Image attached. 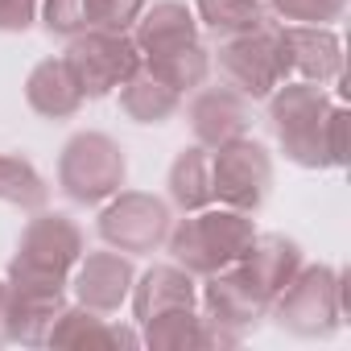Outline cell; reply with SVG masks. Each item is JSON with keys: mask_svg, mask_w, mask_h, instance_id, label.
<instances>
[{"mask_svg": "<svg viewBox=\"0 0 351 351\" xmlns=\"http://www.w3.org/2000/svg\"><path fill=\"white\" fill-rule=\"evenodd\" d=\"M46 347H128L132 351V347H141V335L124 322H112L99 310L66 302L46 330Z\"/></svg>", "mask_w": 351, "mask_h": 351, "instance_id": "obj_16", "label": "cell"}, {"mask_svg": "<svg viewBox=\"0 0 351 351\" xmlns=\"http://www.w3.org/2000/svg\"><path fill=\"white\" fill-rule=\"evenodd\" d=\"M87 240L83 228L62 215V211H34V219L21 228L17 252L9 261V281L17 285H46V289H66L75 265L83 261Z\"/></svg>", "mask_w": 351, "mask_h": 351, "instance_id": "obj_3", "label": "cell"}, {"mask_svg": "<svg viewBox=\"0 0 351 351\" xmlns=\"http://www.w3.org/2000/svg\"><path fill=\"white\" fill-rule=\"evenodd\" d=\"M66 306V289H46V285H17L0 277V347L21 343V347H42L50 322Z\"/></svg>", "mask_w": 351, "mask_h": 351, "instance_id": "obj_10", "label": "cell"}, {"mask_svg": "<svg viewBox=\"0 0 351 351\" xmlns=\"http://www.w3.org/2000/svg\"><path fill=\"white\" fill-rule=\"evenodd\" d=\"M145 5L149 0H83V17H87V29L128 34Z\"/></svg>", "mask_w": 351, "mask_h": 351, "instance_id": "obj_26", "label": "cell"}, {"mask_svg": "<svg viewBox=\"0 0 351 351\" xmlns=\"http://www.w3.org/2000/svg\"><path fill=\"white\" fill-rule=\"evenodd\" d=\"M335 99L318 83L285 79L269 95V128L281 145V153L302 169H330L326 157V116Z\"/></svg>", "mask_w": 351, "mask_h": 351, "instance_id": "obj_4", "label": "cell"}, {"mask_svg": "<svg viewBox=\"0 0 351 351\" xmlns=\"http://www.w3.org/2000/svg\"><path fill=\"white\" fill-rule=\"evenodd\" d=\"M128 302H132V318H136V326H141V322H149V318L161 314V310L199 306V277L186 273L182 265H173V261H169V265H153V269H145V273L132 281Z\"/></svg>", "mask_w": 351, "mask_h": 351, "instance_id": "obj_17", "label": "cell"}, {"mask_svg": "<svg viewBox=\"0 0 351 351\" xmlns=\"http://www.w3.org/2000/svg\"><path fill=\"white\" fill-rule=\"evenodd\" d=\"M25 104H29L42 120H54V124H58V120L79 116V108H83L87 99H83V91H79L71 66H66L62 54H58V58H42V62L29 71V79H25Z\"/></svg>", "mask_w": 351, "mask_h": 351, "instance_id": "obj_19", "label": "cell"}, {"mask_svg": "<svg viewBox=\"0 0 351 351\" xmlns=\"http://www.w3.org/2000/svg\"><path fill=\"white\" fill-rule=\"evenodd\" d=\"M0 203H9L25 215L42 211L50 203V182L38 173V165L29 157L0 153Z\"/></svg>", "mask_w": 351, "mask_h": 351, "instance_id": "obj_22", "label": "cell"}, {"mask_svg": "<svg viewBox=\"0 0 351 351\" xmlns=\"http://www.w3.org/2000/svg\"><path fill=\"white\" fill-rule=\"evenodd\" d=\"M265 9L281 25H335L347 13V0H265Z\"/></svg>", "mask_w": 351, "mask_h": 351, "instance_id": "obj_25", "label": "cell"}, {"mask_svg": "<svg viewBox=\"0 0 351 351\" xmlns=\"http://www.w3.org/2000/svg\"><path fill=\"white\" fill-rule=\"evenodd\" d=\"M347 314V273L330 265H302L289 285L269 302V318L298 339H330Z\"/></svg>", "mask_w": 351, "mask_h": 351, "instance_id": "obj_2", "label": "cell"}, {"mask_svg": "<svg viewBox=\"0 0 351 351\" xmlns=\"http://www.w3.org/2000/svg\"><path fill=\"white\" fill-rule=\"evenodd\" d=\"M141 62L169 54V50H182L191 42H203V25L195 17V9H186L182 0H153V5L141 9V17L128 29Z\"/></svg>", "mask_w": 351, "mask_h": 351, "instance_id": "obj_14", "label": "cell"}, {"mask_svg": "<svg viewBox=\"0 0 351 351\" xmlns=\"http://www.w3.org/2000/svg\"><path fill=\"white\" fill-rule=\"evenodd\" d=\"M211 66L219 71V83L240 91L244 99H269L289 79V54L281 42V25L265 21L248 34L223 38L219 50H211Z\"/></svg>", "mask_w": 351, "mask_h": 351, "instance_id": "obj_5", "label": "cell"}, {"mask_svg": "<svg viewBox=\"0 0 351 351\" xmlns=\"http://www.w3.org/2000/svg\"><path fill=\"white\" fill-rule=\"evenodd\" d=\"M62 62L71 66L83 99H104V95L120 91V83L128 75L141 71V54H136L132 38L112 34V29H83V34L66 38Z\"/></svg>", "mask_w": 351, "mask_h": 351, "instance_id": "obj_7", "label": "cell"}, {"mask_svg": "<svg viewBox=\"0 0 351 351\" xmlns=\"http://www.w3.org/2000/svg\"><path fill=\"white\" fill-rule=\"evenodd\" d=\"M165 191H169V203L178 207L182 215L211 207V203H215V186H211V149L199 145V141L186 145L178 157L169 161Z\"/></svg>", "mask_w": 351, "mask_h": 351, "instance_id": "obj_20", "label": "cell"}, {"mask_svg": "<svg viewBox=\"0 0 351 351\" xmlns=\"http://www.w3.org/2000/svg\"><path fill=\"white\" fill-rule=\"evenodd\" d=\"M128 178V157L108 132H75L58 153V191L79 207H104Z\"/></svg>", "mask_w": 351, "mask_h": 351, "instance_id": "obj_6", "label": "cell"}, {"mask_svg": "<svg viewBox=\"0 0 351 351\" xmlns=\"http://www.w3.org/2000/svg\"><path fill=\"white\" fill-rule=\"evenodd\" d=\"M141 66H145L149 75H157L165 87H173L178 95H186V91H195V87L207 83V75H211V50H207V42H191V46H182V50L145 58Z\"/></svg>", "mask_w": 351, "mask_h": 351, "instance_id": "obj_24", "label": "cell"}, {"mask_svg": "<svg viewBox=\"0 0 351 351\" xmlns=\"http://www.w3.org/2000/svg\"><path fill=\"white\" fill-rule=\"evenodd\" d=\"M244 273H248V281L273 302L285 285H289V277L306 265V256H302V244L298 240H289V236H281V232H256V240L248 244V252L236 261Z\"/></svg>", "mask_w": 351, "mask_h": 351, "instance_id": "obj_18", "label": "cell"}, {"mask_svg": "<svg viewBox=\"0 0 351 351\" xmlns=\"http://www.w3.org/2000/svg\"><path fill=\"white\" fill-rule=\"evenodd\" d=\"M256 240V223L248 211H236V207H203V211H186L182 219L169 223V236H165V252L173 265H182L186 273L195 277H211L228 265H236L248 244Z\"/></svg>", "mask_w": 351, "mask_h": 351, "instance_id": "obj_1", "label": "cell"}, {"mask_svg": "<svg viewBox=\"0 0 351 351\" xmlns=\"http://www.w3.org/2000/svg\"><path fill=\"white\" fill-rule=\"evenodd\" d=\"M186 120H191V132L199 145L219 149L252 128V99H244L228 83H215V87L203 83V87H195V95L186 104Z\"/></svg>", "mask_w": 351, "mask_h": 351, "instance_id": "obj_13", "label": "cell"}, {"mask_svg": "<svg viewBox=\"0 0 351 351\" xmlns=\"http://www.w3.org/2000/svg\"><path fill=\"white\" fill-rule=\"evenodd\" d=\"M211 186H215V203L256 215L269 203V191H273L269 149L261 141H252L248 132L211 149Z\"/></svg>", "mask_w": 351, "mask_h": 351, "instance_id": "obj_9", "label": "cell"}, {"mask_svg": "<svg viewBox=\"0 0 351 351\" xmlns=\"http://www.w3.org/2000/svg\"><path fill=\"white\" fill-rule=\"evenodd\" d=\"M195 17L215 42L248 34V29L273 21L269 9H265V0H195Z\"/></svg>", "mask_w": 351, "mask_h": 351, "instance_id": "obj_23", "label": "cell"}, {"mask_svg": "<svg viewBox=\"0 0 351 351\" xmlns=\"http://www.w3.org/2000/svg\"><path fill=\"white\" fill-rule=\"evenodd\" d=\"M199 306L207 318H215L219 326H228L236 335H252L269 318V298L248 281V273L240 265H228V269L203 277Z\"/></svg>", "mask_w": 351, "mask_h": 351, "instance_id": "obj_11", "label": "cell"}, {"mask_svg": "<svg viewBox=\"0 0 351 351\" xmlns=\"http://www.w3.org/2000/svg\"><path fill=\"white\" fill-rule=\"evenodd\" d=\"M132 281H136L132 261L124 252H116V248H104V252H83V261L75 265L66 289L75 293L79 306L99 310V314H116L128 302Z\"/></svg>", "mask_w": 351, "mask_h": 351, "instance_id": "obj_12", "label": "cell"}, {"mask_svg": "<svg viewBox=\"0 0 351 351\" xmlns=\"http://www.w3.org/2000/svg\"><path fill=\"white\" fill-rule=\"evenodd\" d=\"M281 42L289 54V79L318 87L343 79V42L330 25H281Z\"/></svg>", "mask_w": 351, "mask_h": 351, "instance_id": "obj_15", "label": "cell"}, {"mask_svg": "<svg viewBox=\"0 0 351 351\" xmlns=\"http://www.w3.org/2000/svg\"><path fill=\"white\" fill-rule=\"evenodd\" d=\"M347 108L343 104H335L330 108V116H326V157H330V165H347Z\"/></svg>", "mask_w": 351, "mask_h": 351, "instance_id": "obj_29", "label": "cell"}, {"mask_svg": "<svg viewBox=\"0 0 351 351\" xmlns=\"http://www.w3.org/2000/svg\"><path fill=\"white\" fill-rule=\"evenodd\" d=\"M42 0H0V34H29Z\"/></svg>", "mask_w": 351, "mask_h": 351, "instance_id": "obj_28", "label": "cell"}, {"mask_svg": "<svg viewBox=\"0 0 351 351\" xmlns=\"http://www.w3.org/2000/svg\"><path fill=\"white\" fill-rule=\"evenodd\" d=\"M120 112L132 124H165L182 112V95L141 66L136 75H128L120 83Z\"/></svg>", "mask_w": 351, "mask_h": 351, "instance_id": "obj_21", "label": "cell"}, {"mask_svg": "<svg viewBox=\"0 0 351 351\" xmlns=\"http://www.w3.org/2000/svg\"><path fill=\"white\" fill-rule=\"evenodd\" d=\"M42 25L46 34L54 38H75L87 29V17H83V0H42Z\"/></svg>", "mask_w": 351, "mask_h": 351, "instance_id": "obj_27", "label": "cell"}, {"mask_svg": "<svg viewBox=\"0 0 351 351\" xmlns=\"http://www.w3.org/2000/svg\"><path fill=\"white\" fill-rule=\"evenodd\" d=\"M169 223H173V211L165 199H157L149 191H116L104 203L95 232L108 248H116L124 256H145L165 244Z\"/></svg>", "mask_w": 351, "mask_h": 351, "instance_id": "obj_8", "label": "cell"}]
</instances>
